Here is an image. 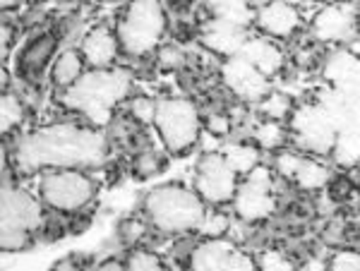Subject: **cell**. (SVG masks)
<instances>
[{
  "instance_id": "obj_1",
  "label": "cell",
  "mask_w": 360,
  "mask_h": 271,
  "mask_svg": "<svg viewBox=\"0 0 360 271\" xmlns=\"http://www.w3.org/2000/svg\"><path fill=\"white\" fill-rule=\"evenodd\" d=\"M108 140L101 128L79 123H53L20 137L13 161L20 173L49 168H96L108 157Z\"/></svg>"
},
{
  "instance_id": "obj_2",
  "label": "cell",
  "mask_w": 360,
  "mask_h": 271,
  "mask_svg": "<svg viewBox=\"0 0 360 271\" xmlns=\"http://www.w3.org/2000/svg\"><path fill=\"white\" fill-rule=\"evenodd\" d=\"M130 86L132 74L123 67H89L77 84L63 91V101L70 111L84 115L96 128H103L113 120L115 108L127 101Z\"/></svg>"
},
{
  "instance_id": "obj_3",
  "label": "cell",
  "mask_w": 360,
  "mask_h": 271,
  "mask_svg": "<svg viewBox=\"0 0 360 271\" xmlns=\"http://www.w3.org/2000/svg\"><path fill=\"white\" fill-rule=\"evenodd\" d=\"M207 214V201L180 183H166L149 190L144 197V216L159 233L183 235L197 230Z\"/></svg>"
},
{
  "instance_id": "obj_4",
  "label": "cell",
  "mask_w": 360,
  "mask_h": 271,
  "mask_svg": "<svg viewBox=\"0 0 360 271\" xmlns=\"http://www.w3.org/2000/svg\"><path fill=\"white\" fill-rule=\"evenodd\" d=\"M44 201H39L27 190L10 185V176L3 178V204H0V247L3 252H20L32 243V238L44 226Z\"/></svg>"
},
{
  "instance_id": "obj_5",
  "label": "cell",
  "mask_w": 360,
  "mask_h": 271,
  "mask_svg": "<svg viewBox=\"0 0 360 271\" xmlns=\"http://www.w3.org/2000/svg\"><path fill=\"white\" fill-rule=\"evenodd\" d=\"M168 29L166 10L161 0H130L118 20V39L123 53L144 58L161 46Z\"/></svg>"
},
{
  "instance_id": "obj_6",
  "label": "cell",
  "mask_w": 360,
  "mask_h": 271,
  "mask_svg": "<svg viewBox=\"0 0 360 271\" xmlns=\"http://www.w3.org/2000/svg\"><path fill=\"white\" fill-rule=\"evenodd\" d=\"M154 128L159 132L161 144L173 157H185L197 147L205 128L200 108L190 99H161L156 101Z\"/></svg>"
},
{
  "instance_id": "obj_7",
  "label": "cell",
  "mask_w": 360,
  "mask_h": 271,
  "mask_svg": "<svg viewBox=\"0 0 360 271\" xmlns=\"http://www.w3.org/2000/svg\"><path fill=\"white\" fill-rule=\"evenodd\" d=\"M98 185L84 168H49L39 178V199L58 214H79L94 201Z\"/></svg>"
},
{
  "instance_id": "obj_8",
  "label": "cell",
  "mask_w": 360,
  "mask_h": 271,
  "mask_svg": "<svg viewBox=\"0 0 360 271\" xmlns=\"http://www.w3.org/2000/svg\"><path fill=\"white\" fill-rule=\"evenodd\" d=\"M288 130H291L295 144L315 157L332 154L336 135H339L334 115L319 103H305L300 108H293L291 118H288Z\"/></svg>"
},
{
  "instance_id": "obj_9",
  "label": "cell",
  "mask_w": 360,
  "mask_h": 271,
  "mask_svg": "<svg viewBox=\"0 0 360 271\" xmlns=\"http://www.w3.org/2000/svg\"><path fill=\"white\" fill-rule=\"evenodd\" d=\"M231 204H233L238 218L245 223H259L264 218H269L278 204L271 171L262 164L255 171H250L245 180L238 185V192Z\"/></svg>"
},
{
  "instance_id": "obj_10",
  "label": "cell",
  "mask_w": 360,
  "mask_h": 271,
  "mask_svg": "<svg viewBox=\"0 0 360 271\" xmlns=\"http://www.w3.org/2000/svg\"><path fill=\"white\" fill-rule=\"evenodd\" d=\"M238 173L231 168L229 161L221 152H209L200 157L195 166V192L207 201L209 206H224L231 204L238 192Z\"/></svg>"
},
{
  "instance_id": "obj_11",
  "label": "cell",
  "mask_w": 360,
  "mask_h": 271,
  "mask_svg": "<svg viewBox=\"0 0 360 271\" xmlns=\"http://www.w3.org/2000/svg\"><path fill=\"white\" fill-rule=\"evenodd\" d=\"M190 269H200V271H252L259 269L257 259H252L250 255L240 250L236 245L233 238H226V235H219V238H205L202 243H197L193 250H190L188 257Z\"/></svg>"
},
{
  "instance_id": "obj_12",
  "label": "cell",
  "mask_w": 360,
  "mask_h": 271,
  "mask_svg": "<svg viewBox=\"0 0 360 271\" xmlns=\"http://www.w3.org/2000/svg\"><path fill=\"white\" fill-rule=\"evenodd\" d=\"M221 79L226 89L240 101L248 103H259L266 94L271 91L269 77L264 72H259L257 67L243 55H231L224 60L221 67Z\"/></svg>"
},
{
  "instance_id": "obj_13",
  "label": "cell",
  "mask_w": 360,
  "mask_h": 271,
  "mask_svg": "<svg viewBox=\"0 0 360 271\" xmlns=\"http://www.w3.org/2000/svg\"><path fill=\"white\" fill-rule=\"evenodd\" d=\"M358 32V15L346 3H329L312 20V37L322 44L353 41Z\"/></svg>"
},
{
  "instance_id": "obj_14",
  "label": "cell",
  "mask_w": 360,
  "mask_h": 271,
  "mask_svg": "<svg viewBox=\"0 0 360 271\" xmlns=\"http://www.w3.org/2000/svg\"><path fill=\"white\" fill-rule=\"evenodd\" d=\"M255 25L259 32L269 39H291L300 27H303V17L298 8L288 0H269V3L259 5L255 13Z\"/></svg>"
},
{
  "instance_id": "obj_15",
  "label": "cell",
  "mask_w": 360,
  "mask_h": 271,
  "mask_svg": "<svg viewBox=\"0 0 360 271\" xmlns=\"http://www.w3.org/2000/svg\"><path fill=\"white\" fill-rule=\"evenodd\" d=\"M58 53V37L56 34H39V37L29 39L25 48L17 55V72L20 77L37 82L41 74L49 70V65H53Z\"/></svg>"
},
{
  "instance_id": "obj_16",
  "label": "cell",
  "mask_w": 360,
  "mask_h": 271,
  "mask_svg": "<svg viewBox=\"0 0 360 271\" xmlns=\"http://www.w3.org/2000/svg\"><path fill=\"white\" fill-rule=\"evenodd\" d=\"M79 51H82L86 65L91 70H101V67H113L115 58H118L123 48H120V39L115 29L106 25H96L82 37Z\"/></svg>"
},
{
  "instance_id": "obj_17",
  "label": "cell",
  "mask_w": 360,
  "mask_h": 271,
  "mask_svg": "<svg viewBox=\"0 0 360 271\" xmlns=\"http://www.w3.org/2000/svg\"><path fill=\"white\" fill-rule=\"evenodd\" d=\"M245 41H248L245 27L233 25V22L212 20L205 27V32H202V44H205L212 53L224 55V58L238 55Z\"/></svg>"
},
{
  "instance_id": "obj_18",
  "label": "cell",
  "mask_w": 360,
  "mask_h": 271,
  "mask_svg": "<svg viewBox=\"0 0 360 271\" xmlns=\"http://www.w3.org/2000/svg\"><path fill=\"white\" fill-rule=\"evenodd\" d=\"M324 77L341 94H351L360 89V55L353 51H336L324 62Z\"/></svg>"
},
{
  "instance_id": "obj_19",
  "label": "cell",
  "mask_w": 360,
  "mask_h": 271,
  "mask_svg": "<svg viewBox=\"0 0 360 271\" xmlns=\"http://www.w3.org/2000/svg\"><path fill=\"white\" fill-rule=\"evenodd\" d=\"M245 60L252 62L255 67H257L259 72H264L266 77H276L278 72L283 70V65H286V55H283V51L278 48L276 41H271L269 37H257V39H248L245 44H243L240 53Z\"/></svg>"
},
{
  "instance_id": "obj_20",
  "label": "cell",
  "mask_w": 360,
  "mask_h": 271,
  "mask_svg": "<svg viewBox=\"0 0 360 271\" xmlns=\"http://www.w3.org/2000/svg\"><path fill=\"white\" fill-rule=\"evenodd\" d=\"M86 60L79 48H65L56 55L53 65H51V82L60 91H68L70 86H75L86 72Z\"/></svg>"
},
{
  "instance_id": "obj_21",
  "label": "cell",
  "mask_w": 360,
  "mask_h": 271,
  "mask_svg": "<svg viewBox=\"0 0 360 271\" xmlns=\"http://www.w3.org/2000/svg\"><path fill=\"white\" fill-rule=\"evenodd\" d=\"M291 180L300 190H305V192H319V190H324L329 185L332 171H329V166H324L322 161H317L312 157H303Z\"/></svg>"
},
{
  "instance_id": "obj_22",
  "label": "cell",
  "mask_w": 360,
  "mask_h": 271,
  "mask_svg": "<svg viewBox=\"0 0 360 271\" xmlns=\"http://www.w3.org/2000/svg\"><path fill=\"white\" fill-rule=\"evenodd\" d=\"M207 10L212 13V20L233 22L245 27L248 22H255V0H207Z\"/></svg>"
},
{
  "instance_id": "obj_23",
  "label": "cell",
  "mask_w": 360,
  "mask_h": 271,
  "mask_svg": "<svg viewBox=\"0 0 360 271\" xmlns=\"http://www.w3.org/2000/svg\"><path fill=\"white\" fill-rule=\"evenodd\" d=\"M332 157L336 164L344 166V168L360 166V125H346V128H339Z\"/></svg>"
},
{
  "instance_id": "obj_24",
  "label": "cell",
  "mask_w": 360,
  "mask_h": 271,
  "mask_svg": "<svg viewBox=\"0 0 360 271\" xmlns=\"http://www.w3.org/2000/svg\"><path fill=\"white\" fill-rule=\"evenodd\" d=\"M259 152H262L259 147L245 144V142H229V144H224V149H221V154H224V159L229 161V166L243 178L259 166Z\"/></svg>"
},
{
  "instance_id": "obj_25",
  "label": "cell",
  "mask_w": 360,
  "mask_h": 271,
  "mask_svg": "<svg viewBox=\"0 0 360 271\" xmlns=\"http://www.w3.org/2000/svg\"><path fill=\"white\" fill-rule=\"evenodd\" d=\"M252 137L257 142V147L264 149V152H278L288 142L291 130H288V123L262 118V123H257V128L252 130Z\"/></svg>"
},
{
  "instance_id": "obj_26",
  "label": "cell",
  "mask_w": 360,
  "mask_h": 271,
  "mask_svg": "<svg viewBox=\"0 0 360 271\" xmlns=\"http://www.w3.org/2000/svg\"><path fill=\"white\" fill-rule=\"evenodd\" d=\"M25 103H22L20 94L17 91H5L3 99H0V128H3V135L8 137L10 132H15L25 123Z\"/></svg>"
},
{
  "instance_id": "obj_27",
  "label": "cell",
  "mask_w": 360,
  "mask_h": 271,
  "mask_svg": "<svg viewBox=\"0 0 360 271\" xmlns=\"http://www.w3.org/2000/svg\"><path fill=\"white\" fill-rule=\"evenodd\" d=\"M130 171L137 180H152V178L161 176L166 171V159L154 149H142L130 161Z\"/></svg>"
},
{
  "instance_id": "obj_28",
  "label": "cell",
  "mask_w": 360,
  "mask_h": 271,
  "mask_svg": "<svg viewBox=\"0 0 360 271\" xmlns=\"http://www.w3.org/2000/svg\"><path fill=\"white\" fill-rule=\"evenodd\" d=\"M257 106H259V115L266 120H281V123H288V118H291V113H293L291 96L281 94V91H269Z\"/></svg>"
},
{
  "instance_id": "obj_29",
  "label": "cell",
  "mask_w": 360,
  "mask_h": 271,
  "mask_svg": "<svg viewBox=\"0 0 360 271\" xmlns=\"http://www.w3.org/2000/svg\"><path fill=\"white\" fill-rule=\"evenodd\" d=\"M149 226H152V223L147 221V216L144 218H137V216L123 218L118 226V238L123 240V245L135 247L137 243H142L144 235L149 233Z\"/></svg>"
},
{
  "instance_id": "obj_30",
  "label": "cell",
  "mask_w": 360,
  "mask_h": 271,
  "mask_svg": "<svg viewBox=\"0 0 360 271\" xmlns=\"http://www.w3.org/2000/svg\"><path fill=\"white\" fill-rule=\"evenodd\" d=\"M125 111L137 125H154L156 101H152L149 96H132V99L125 101Z\"/></svg>"
},
{
  "instance_id": "obj_31",
  "label": "cell",
  "mask_w": 360,
  "mask_h": 271,
  "mask_svg": "<svg viewBox=\"0 0 360 271\" xmlns=\"http://www.w3.org/2000/svg\"><path fill=\"white\" fill-rule=\"evenodd\" d=\"M231 228V221L229 216L221 214V211L214 206L212 211L207 209L205 218H202V223L197 226V233L202 235V238H219V235H226V230Z\"/></svg>"
},
{
  "instance_id": "obj_32",
  "label": "cell",
  "mask_w": 360,
  "mask_h": 271,
  "mask_svg": "<svg viewBox=\"0 0 360 271\" xmlns=\"http://www.w3.org/2000/svg\"><path fill=\"white\" fill-rule=\"evenodd\" d=\"M125 264H127V269H135V271H156V269L166 267L164 259L152 250H132L130 255L125 257Z\"/></svg>"
},
{
  "instance_id": "obj_33",
  "label": "cell",
  "mask_w": 360,
  "mask_h": 271,
  "mask_svg": "<svg viewBox=\"0 0 360 271\" xmlns=\"http://www.w3.org/2000/svg\"><path fill=\"white\" fill-rule=\"evenodd\" d=\"M185 62H188V55H185V51L180 46L176 44L159 46V65L164 70H180Z\"/></svg>"
},
{
  "instance_id": "obj_34",
  "label": "cell",
  "mask_w": 360,
  "mask_h": 271,
  "mask_svg": "<svg viewBox=\"0 0 360 271\" xmlns=\"http://www.w3.org/2000/svg\"><path fill=\"white\" fill-rule=\"evenodd\" d=\"M334 271H360V252L356 250H336L332 259L327 262Z\"/></svg>"
},
{
  "instance_id": "obj_35",
  "label": "cell",
  "mask_w": 360,
  "mask_h": 271,
  "mask_svg": "<svg viewBox=\"0 0 360 271\" xmlns=\"http://www.w3.org/2000/svg\"><path fill=\"white\" fill-rule=\"evenodd\" d=\"M202 118H205V128L212 137H226L231 132V115L226 111H212Z\"/></svg>"
},
{
  "instance_id": "obj_36",
  "label": "cell",
  "mask_w": 360,
  "mask_h": 271,
  "mask_svg": "<svg viewBox=\"0 0 360 271\" xmlns=\"http://www.w3.org/2000/svg\"><path fill=\"white\" fill-rule=\"evenodd\" d=\"M257 267L266 271H281V269H293V262L283 257V252L278 250H264L257 259Z\"/></svg>"
},
{
  "instance_id": "obj_37",
  "label": "cell",
  "mask_w": 360,
  "mask_h": 271,
  "mask_svg": "<svg viewBox=\"0 0 360 271\" xmlns=\"http://www.w3.org/2000/svg\"><path fill=\"white\" fill-rule=\"evenodd\" d=\"M13 41H15V27L5 20L3 22V58H8V51H10V46H13Z\"/></svg>"
},
{
  "instance_id": "obj_38",
  "label": "cell",
  "mask_w": 360,
  "mask_h": 271,
  "mask_svg": "<svg viewBox=\"0 0 360 271\" xmlns=\"http://www.w3.org/2000/svg\"><path fill=\"white\" fill-rule=\"evenodd\" d=\"M98 269H127L125 259H103L98 262Z\"/></svg>"
},
{
  "instance_id": "obj_39",
  "label": "cell",
  "mask_w": 360,
  "mask_h": 271,
  "mask_svg": "<svg viewBox=\"0 0 360 271\" xmlns=\"http://www.w3.org/2000/svg\"><path fill=\"white\" fill-rule=\"evenodd\" d=\"M77 259H72V257H65V259H60V262H56L53 264V269H70V267H77Z\"/></svg>"
},
{
  "instance_id": "obj_40",
  "label": "cell",
  "mask_w": 360,
  "mask_h": 271,
  "mask_svg": "<svg viewBox=\"0 0 360 271\" xmlns=\"http://www.w3.org/2000/svg\"><path fill=\"white\" fill-rule=\"evenodd\" d=\"M168 3H171L173 8H178V10H188V8H193L197 0H168Z\"/></svg>"
},
{
  "instance_id": "obj_41",
  "label": "cell",
  "mask_w": 360,
  "mask_h": 271,
  "mask_svg": "<svg viewBox=\"0 0 360 271\" xmlns=\"http://www.w3.org/2000/svg\"><path fill=\"white\" fill-rule=\"evenodd\" d=\"M17 5H20V0H0V8H3V13H10V10H15Z\"/></svg>"
}]
</instances>
